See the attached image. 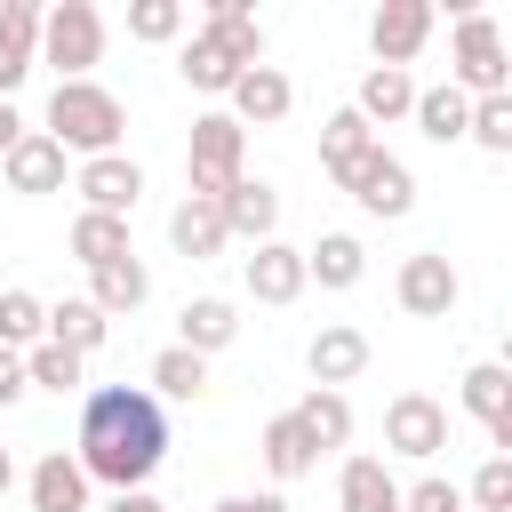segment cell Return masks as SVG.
Returning a JSON list of instances; mask_svg holds the SVG:
<instances>
[{
	"mask_svg": "<svg viewBox=\"0 0 512 512\" xmlns=\"http://www.w3.org/2000/svg\"><path fill=\"white\" fill-rule=\"evenodd\" d=\"M160 456H168V416H160V400L144 384H104V392L80 400L72 464L88 480H104L112 496H128V488H144L160 472Z\"/></svg>",
	"mask_w": 512,
	"mask_h": 512,
	"instance_id": "6da1fadb",
	"label": "cell"
},
{
	"mask_svg": "<svg viewBox=\"0 0 512 512\" xmlns=\"http://www.w3.org/2000/svg\"><path fill=\"white\" fill-rule=\"evenodd\" d=\"M120 128H128V104H120L112 88H96V80H56L40 136H56V152L104 160V152H120Z\"/></svg>",
	"mask_w": 512,
	"mask_h": 512,
	"instance_id": "7a4b0ae2",
	"label": "cell"
},
{
	"mask_svg": "<svg viewBox=\"0 0 512 512\" xmlns=\"http://www.w3.org/2000/svg\"><path fill=\"white\" fill-rule=\"evenodd\" d=\"M248 176V128L232 112H200L184 144V200H224Z\"/></svg>",
	"mask_w": 512,
	"mask_h": 512,
	"instance_id": "3957f363",
	"label": "cell"
},
{
	"mask_svg": "<svg viewBox=\"0 0 512 512\" xmlns=\"http://www.w3.org/2000/svg\"><path fill=\"white\" fill-rule=\"evenodd\" d=\"M448 88L456 96H512V64H504V24L488 8H456V48H448Z\"/></svg>",
	"mask_w": 512,
	"mask_h": 512,
	"instance_id": "277c9868",
	"label": "cell"
},
{
	"mask_svg": "<svg viewBox=\"0 0 512 512\" xmlns=\"http://www.w3.org/2000/svg\"><path fill=\"white\" fill-rule=\"evenodd\" d=\"M32 64H56V80H88V72L104 64V16H96V0H56V8H40V48H32Z\"/></svg>",
	"mask_w": 512,
	"mask_h": 512,
	"instance_id": "5b68a950",
	"label": "cell"
},
{
	"mask_svg": "<svg viewBox=\"0 0 512 512\" xmlns=\"http://www.w3.org/2000/svg\"><path fill=\"white\" fill-rule=\"evenodd\" d=\"M328 184H336V192H352L368 216H408V208H416V176H408V160H400V152H384V144H368V152H360L344 176H328Z\"/></svg>",
	"mask_w": 512,
	"mask_h": 512,
	"instance_id": "8992f818",
	"label": "cell"
},
{
	"mask_svg": "<svg viewBox=\"0 0 512 512\" xmlns=\"http://www.w3.org/2000/svg\"><path fill=\"white\" fill-rule=\"evenodd\" d=\"M392 288H400V312H416V320H448L456 296H464V280H456V264H448L440 248H416Z\"/></svg>",
	"mask_w": 512,
	"mask_h": 512,
	"instance_id": "52a82bcc",
	"label": "cell"
},
{
	"mask_svg": "<svg viewBox=\"0 0 512 512\" xmlns=\"http://www.w3.org/2000/svg\"><path fill=\"white\" fill-rule=\"evenodd\" d=\"M384 448H392V456H416V464L440 456V448H448V408H440L432 392H400V400L384 408Z\"/></svg>",
	"mask_w": 512,
	"mask_h": 512,
	"instance_id": "ba28073f",
	"label": "cell"
},
{
	"mask_svg": "<svg viewBox=\"0 0 512 512\" xmlns=\"http://www.w3.org/2000/svg\"><path fill=\"white\" fill-rule=\"evenodd\" d=\"M424 40H432V0H384V8L368 16V48H376V64H392V72H408Z\"/></svg>",
	"mask_w": 512,
	"mask_h": 512,
	"instance_id": "9c48e42d",
	"label": "cell"
},
{
	"mask_svg": "<svg viewBox=\"0 0 512 512\" xmlns=\"http://www.w3.org/2000/svg\"><path fill=\"white\" fill-rule=\"evenodd\" d=\"M72 192H80V200H88L96 216H128V208L144 200V168H136L128 152H104V160H80Z\"/></svg>",
	"mask_w": 512,
	"mask_h": 512,
	"instance_id": "30bf717a",
	"label": "cell"
},
{
	"mask_svg": "<svg viewBox=\"0 0 512 512\" xmlns=\"http://www.w3.org/2000/svg\"><path fill=\"white\" fill-rule=\"evenodd\" d=\"M304 368H312V392H344V384H352V376L368 368V336H360L352 320H328V328L312 336Z\"/></svg>",
	"mask_w": 512,
	"mask_h": 512,
	"instance_id": "8fae6325",
	"label": "cell"
},
{
	"mask_svg": "<svg viewBox=\"0 0 512 512\" xmlns=\"http://www.w3.org/2000/svg\"><path fill=\"white\" fill-rule=\"evenodd\" d=\"M0 176H8V192H24V200H40V192H64V152H56V136L24 128V136L8 144V160H0Z\"/></svg>",
	"mask_w": 512,
	"mask_h": 512,
	"instance_id": "7c38bea8",
	"label": "cell"
},
{
	"mask_svg": "<svg viewBox=\"0 0 512 512\" xmlns=\"http://www.w3.org/2000/svg\"><path fill=\"white\" fill-rule=\"evenodd\" d=\"M464 408L488 424L496 456H512V368H504V360H480V368H464Z\"/></svg>",
	"mask_w": 512,
	"mask_h": 512,
	"instance_id": "4fadbf2b",
	"label": "cell"
},
{
	"mask_svg": "<svg viewBox=\"0 0 512 512\" xmlns=\"http://www.w3.org/2000/svg\"><path fill=\"white\" fill-rule=\"evenodd\" d=\"M288 104H296V88H288L280 64H248L232 80V120L240 128H272V120H288Z\"/></svg>",
	"mask_w": 512,
	"mask_h": 512,
	"instance_id": "5bb4252c",
	"label": "cell"
},
{
	"mask_svg": "<svg viewBox=\"0 0 512 512\" xmlns=\"http://www.w3.org/2000/svg\"><path fill=\"white\" fill-rule=\"evenodd\" d=\"M312 280H304V248H288V240H256V256H248V296L256 304H296Z\"/></svg>",
	"mask_w": 512,
	"mask_h": 512,
	"instance_id": "9a60e30c",
	"label": "cell"
},
{
	"mask_svg": "<svg viewBox=\"0 0 512 512\" xmlns=\"http://www.w3.org/2000/svg\"><path fill=\"white\" fill-rule=\"evenodd\" d=\"M176 72H184V88H200V96H232V80H240L248 64H240V56H232V48L200 24V32L176 48Z\"/></svg>",
	"mask_w": 512,
	"mask_h": 512,
	"instance_id": "2e32d148",
	"label": "cell"
},
{
	"mask_svg": "<svg viewBox=\"0 0 512 512\" xmlns=\"http://www.w3.org/2000/svg\"><path fill=\"white\" fill-rule=\"evenodd\" d=\"M216 216H224L232 240H272V232H280V192H272L264 176H240V184L216 200Z\"/></svg>",
	"mask_w": 512,
	"mask_h": 512,
	"instance_id": "e0dca14e",
	"label": "cell"
},
{
	"mask_svg": "<svg viewBox=\"0 0 512 512\" xmlns=\"http://www.w3.org/2000/svg\"><path fill=\"white\" fill-rule=\"evenodd\" d=\"M32 48H40V8L32 0H0V96L16 104L24 72H32Z\"/></svg>",
	"mask_w": 512,
	"mask_h": 512,
	"instance_id": "ac0fdd59",
	"label": "cell"
},
{
	"mask_svg": "<svg viewBox=\"0 0 512 512\" xmlns=\"http://www.w3.org/2000/svg\"><path fill=\"white\" fill-rule=\"evenodd\" d=\"M144 296H152V272H144V264H136V248H128V256H112V264H96V272H88V304H96V312H104V320H128V312H136V304H144Z\"/></svg>",
	"mask_w": 512,
	"mask_h": 512,
	"instance_id": "d6986e66",
	"label": "cell"
},
{
	"mask_svg": "<svg viewBox=\"0 0 512 512\" xmlns=\"http://www.w3.org/2000/svg\"><path fill=\"white\" fill-rule=\"evenodd\" d=\"M232 336H240V304H232V296H192V304L176 312V344H184V352H200V360H208V352H224Z\"/></svg>",
	"mask_w": 512,
	"mask_h": 512,
	"instance_id": "ffe728a7",
	"label": "cell"
},
{
	"mask_svg": "<svg viewBox=\"0 0 512 512\" xmlns=\"http://www.w3.org/2000/svg\"><path fill=\"white\" fill-rule=\"evenodd\" d=\"M336 512H400V480L384 472V456H344V472H336Z\"/></svg>",
	"mask_w": 512,
	"mask_h": 512,
	"instance_id": "44dd1931",
	"label": "cell"
},
{
	"mask_svg": "<svg viewBox=\"0 0 512 512\" xmlns=\"http://www.w3.org/2000/svg\"><path fill=\"white\" fill-rule=\"evenodd\" d=\"M168 240H176V256H184V264H216L232 232H224L216 200H176V216H168Z\"/></svg>",
	"mask_w": 512,
	"mask_h": 512,
	"instance_id": "7402d4cb",
	"label": "cell"
},
{
	"mask_svg": "<svg viewBox=\"0 0 512 512\" xmlns=\"http://www.w3.org/2000/svg\"><path fill=\"white\" fill-rule=\"evenodd\" d=\"M24 488H32V512H88V472H80L64 448H48Z\"/></svg>",
	"mask_w": 512,
	"mask_h": 512,
	"instance_id": "603a6c76",
	"label": "cell"
},
{
	"mask_svg": "<svg viewBox=\"0 0 512 512\" xmlns=\"http://www.w3.org/2000/svg\"><path fill=\"white\" fill-rule=\"evenodd\" d=\"M352 112H360L368 128H392V120H408V112H416V80H408V72H392V64H376V72L360 80Z\"/></svg>",
	"mask_w": 512,
	"mask_h": 512,
	"instance_id": "cb8c5ba5",
	"label": "cell"
},
{
	"mask_svg": "<svg viewBox=\"0 0 512 512\" xmlns=\"http://www.w3.org/2000/svg\"><path fill=\"white\" fill-rule=\"evenodd\" d=\"M360 272H368V248L352 232H320V248H304V280L320 288H360Z\"/></svg>",
	"mask_w": 512,
	"mask_h": 512,
	"instance_id": "d4e9b609",
	"label": "cell"
},
{
	"mask_svg": "<svg viewBox=\"0 0 512 512\" xmlns=\"http://www.w3.org/2000/svg\"><path fill=\"white\" fill-rule=\"evenodd\" d=\"M104 336H112V320H104L88 296H64V304H48V344H64V352H80V360H88Z\"/></svg>",
	"mask_w": 512,
	"mask_h": 512,
	"instance_id": "484cf974",
	"label": "cell"
},
{
	"mask_svg": "<svg viewBox=\"0 0 512 512\" xmlns=\"http://www.w3.org/2000/svg\"><path fill=\"white\" fill-rule=\"evenodd\" d=\"M288 416H296V424H304V440H312V448H320V456H328V448H344V440H352V400H344V392H304V400H296V408H288Z\"/></svg>",
	"mask_w": 512,
	"mask_h": 512,
	"instance_id": "4316f807",
	"label": "cell"
},
{
	"mask_svg": "<svg viewBox=\"0 0 512 512\" xmlns=\"http://www.w3.org/2000/svg\"><path fill=\"white\" fill-rule=\"evenodd\" d=\"M312 464H320V448H312V440H304V424L280 408V416L264 424V472H272V480H304Z\"/></svg>",
	"mask_w": 512,
	"mask_h": 512,
	"instance_id": "83f0119b",
	"label": "cell"
},
{
	"mask_svg": "<svg viewBox=\"0 0 512 512\" xmlns=\"http://www.w3.org/2000/svg\"><path fill=\"white\" fill-rule=\"evenodd\" d=\"M208 32H216L240 64H264V24H256L248 0H208Z\"/></svg>",
	"mask_w": 512,
	"mask_h": 512,
	"instance_id": "f1b7e54d",
	"label": "cell"
},
{
	"mask_svg": "<svg viewBox=\"0 0 512 512\" xmlns=\"http://www.w3.org/2000/svg\"><path fill=\"white\" fill-rule=\"evenodd\" d=\"M432 144H464V120H472V96H456V88H416V112H408Z\"/></svg>",
	"mask_w": 512,
	"mask_h": 512,
	"instance_id": "f546056e",
	"label": "cell"
},
{
	"mask_svg": "<svg viewBox=\"0 0 512 512\" xmlns=\"http://www.w3.org/2000/svg\"><path fill=\"white\" fill-rule=\"evenodd\" d=\"M368 144H376V128H368V120H360L352 104L320 120V168H328V176H344V168H352V160H360Z\"/></svg>",
	"mask_w": 512,
	"mask_h": 512,
	"instance_id": "4dcf8cb0",
	"label": "cell"
},
{
	"mask_svg": "<svg viewBox=\"0 0 512 512\" xmlns=\"http://www.w3.org/2000/svg\"><path fill=\"white\" fill-rule=\"evenodd\" d=\"M72 256L96 272V264H112V256H128V216H96V208H80L72 216Z\"/></svg>",
	"mask_w": 512,
	"mask_h": 512,
	"instance_id": "1f68e13d",
	"label": "cell"
},
{
	"mask_svg": "<svg viewBox=\"0 0 512 512\" xmlns=\"http://www.w3.org/2000/svg\"><path fill=\"white\" fill-rule=\"evenodd\" d=\"M200 392H208V360L184 352V344H168L152 360V400H200Z\"/></svg>",
	"mask_w": 512,
	"mask_h": 512,
	"instance_id": "d6a6232c",
	"label": "cell"
},
{
	"mask_svg": "<svg viewBox=\"0 0 512 512\" xmlns=\"http://www.w3.org/2000/svg\"><path fill=\"white\" fill-rule=\"evenodd\" d=\"M40 336H48V304L32 288H0V344L8 352H32Z\"/></svg>",
	"mask_w": 512,
	"mask_h": 512,
	"instance_id": "836d02e7",
	"label": "cell"
},
{
	"mask_svg": "<svg viewBox=\"0 0 512 512\" xmlns=\"http://www.w3.org/2000/svg\"><path fill=\"white\" fill-rule=\"evenodd\" d=\"M24 384H40V392H80V352H64V344H32L24 352Z\"/></svg>",
	"mask_w": 512,
	"mask_h": 512,
	"instance_id": "e575fe53",
	"label": "cell"
},
{
	"mask_svg": "<svg viewBox=\"0 0 512 512\" xmlns=\"http://www.w3.org/2000/svg\"><path fill=\"white\" fill-rule=\"evenodd\" d=\"M128 40H184V0H128Z\"/></svg>",
	"mask_w": 512,
	"mask_h": 512,
	"instance_id": "d590c367",
	"label": "cell"
},
{
	"mask_svg": "<svg viewBox=\"0 0 512 512\" xmlns=\"http://www.w3.org/2000/svg\"><path fill=\"white\" fill-rule=\"evenodd\" d=\"M464 136H472L480 152H512V96H480L472 120H464Z\"/></svg>",
	"mask_w": 512,
	"mask_h": 512,
	"instance_id": "8d00e7d4",
	"label": "cell"
},
{
	"mask_svg": "<svg viewBox=\"0 0 512 512\" xmlns=\"http://www.w3.org/2000/svg\"><path fill=\"white\" fill-rule=\"evenodd\" d=\"M464 512H512V456H488L472 472V504Z\"/></svg>",
	"mask_w": 512,
	"mask_h": 512,
	"instance_id": "74e56055",
	"label": "cell"
},
{
	"mask_svg": "<svg viewBox=\"0 0 512 512\" xmlns=\"http://www.w3.org/2000/svg\"><path fill=\"white\" fill-rule=\"evenodd\" d=\"M400 512H464V488L456 480H416V488H400Z\"/></svg>",
	"mask_w": 512,
	"mask_h": 512,
	"instance_id": "f35d334b",
	"label": "cell"
},
{
	"mask_svg": "<svg viewBox=\"0 0 512 512\" xmlns=\"http://www.w3.org/2000/svg\"><path fill=\"white\" fill-rule=\"evenodd\" d=\"M24 392H32V384H24V352H8V344H0V408H16Z\"/></svg>",
	"mask_w": 512,
	"mask_h": 512,
	"instance_id": "ab89813d",
	"label": "cell"
},
{
	"mask_svg": "<svg viewBox=\"0 0 512 512\" xmlns=\"http://www.w3.org/2000/svg\"><path fill=\"white\" fill-rule=\"evenodd\" d=\"M16 136H24V112L0 96V160H8V144H16Z\"/></svg>",
	"mask_w": 512,
	"mask_h": 512,
	"instance_id": "60d3db41",
	"label": "cell"
},
{
	"mask_svg": "<svg viewBox=\"0 0 512 512\" xmlns=\"http://www.w3.org/2000/svg\"><path fill=\"white\" fill-rule=\"evenodd\" d=\"M104 512H160V496H152V488H128V496H112Z\"/></svg>",
	"mask_w": 512,
	"mask_h": 512,
	"instance_id": "b9f144b4",
	"label": "cell"
},
{
	"mask_svg": "<svg viewBox=\"0 0 512 512\" xmlns=\"http://www.w3.org/2000/svg\"><path fill=\"white\" fill-rule=\"evenodd\" d=\"M216 512H288V504H280V496H224Z\"/></svg>",
	"mask_w": 512,
	"mask_h": 512,
	"instance_id": "7bdbcfd3",
	"label": "cell"
},
{
	"mask_svg": "<svg viewBox=\"0 0 512 512\" xmlns=\"http://www.w3.org/2000/svg\"><path fill=\"white\" fill-rule=\"evenodd\" d=\"M8 488H16V456L0 448V504H8Z\"/></svg>",
	"mask_w": 512,
	"mask_h": 512,
	"instance_id": "ee69618b",
	"label": "cell"
}]
</instances>
